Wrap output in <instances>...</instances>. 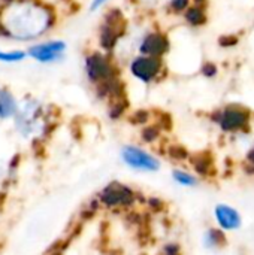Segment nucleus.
I'll return each mask as SVG.
<instances>
[{
    "label": "nucleus",
    "instance_id": "f257e3e1",
    "mask_svg": "<svg viewBox=\"0 0 254 255\" xmlns=\"http://www.w3.org/2000/svg\"><path fill=\"white\" fill-rule=\"evenodd\" d=\"M54 21L51 7L36 0H15L0 13V36L30 42L48 33Z\"/></svg>",
    "mask_w": 254,
    "mask_h": 255
},
{
    "label": "nucleus",
    "instance_id": "f03ea898",
    "mask_svg": "<svg viewBox=\"0 0 254 255\" xmlns=\"http://www.w3.org/2000/svg\"><path fill=\"white\" fill-rule=\"evenodd\" d=\"M84 70H85L88 81L96 85H103L109 81L117 79V69L109 60V57L97 51L85 57Z\"/></svg>",
    "mask_w": 254,
    "mask_h": 255
},
{
    "label": "nucleus",
    "instance_id": "7ed1b4c3",
    "mask_svg": "<svg viewBox=\"0 0 254 255\" xmlns=\"http://www.w3.org/2000/svg\"><path fill=\"white\" fill-rule=\"evenodd\" d=\"M123 13L118 9H112L106 13L99 30V45L105 51H112L117 46L120 37L123 36Z\"/></svg>",
    "mask_w": 254,
    "mask_h": 255
},
{
    "label": "nucleus",
    "instance_id": "20e7f679",
    "mask_svg": "<svg viewBox=\"0 0 254 255\" xmlns=\"http://www.w3.org/2000/svg\"><path fill=\"white\" fill-rule=\"evenodd\" d=\"M129 70L133 78L144 84H150L159 78V75L163 70V61L157 57H148V55H138L135 57L130 64Z\"/></svg>",
    "mask_w": 254,
    "mask_h": 255
},
{
    "label": "nucleus",
    "instance_id": "39448f33",
    "mask_svg": "<svg viewBox=\"0 0 254 255\" xmlns=\"http://www.w3.org/2000/svg\"><path fill=\"white\" fill-rule=\"evenodd\" d=\"M66 49H67V45L63 40H46V42H40V43L30 46L25 51V54L27 57L33 58L37 63L51 64V63L60 61L64 57Z\"/></svg>",
    "mask_w": 254,
    "mask_h": 255
},
{
    "label": "nucleus",
    "instance_id": "423d86ee",
    "mask_svg": "<svg viewBox=\"0 0 254 255\" xmlns=\"http://www.w3.org/2000/svg\"><path fill=\"white\" fill-rule=\"evenodd\" d=\"M171 48V42L165 33L160 31H150L147 33L141 43H139V52L141 55H148V57H157L162 58Z\"/></svg>",
    "mask_w": 254,
    "mask_h": 255
},
{
    "label": "nucleus",
    "instance_id": "0eeeda50",
    "mask_svg": "<svg viewBox=\"0 0 254 255\" xmlns=\"http://www.w3.org/2000/svg\"><path fill=\"white\" fill-rule=\"evenodd\" d=\"M123 160L127 166L136 170H147V172H154L159 169V161L150 155L148 152L136 148V146H124L123 152Z\"/></svg>",
    "mask_w": 254,
    "mask_h": 255
},
{
    "label": "nucleus",
    "instance_id": "6e6552de",
    "mask_svg": "<svg viewBox=\"0 0 254 255\" xmlns=\"http://www.w3.org/2000/svg\"><path fill=\"white\" fill-rule=\"evenodd\" d=\"M100 200L106 206H127L133 202V193L127 187L112 182L102 191Z\"/></svg>",
    "mask_w": 254,
    "mask_h": 255
},
{
    "label": "nucleus",
    "instance_id": "1a4fd4ad",
    "mask_svg": "<svg viewBox=\"0 0 254 255\" xmlns=\"http://www.w3.org/2000/svg\"><path fill=\"white\" fill-rule=\"evenodd\" d=\"M249 123V112L241 108H228L220 114V126L223 130L234 131L243 128Z\"/></svg>",
    "mask_w": 254,
    "mask_h": 255
},
{
    "label": "nucleus",
    "instance_id": "9d476101",
    "mask_svg": "<svg viewBox=\"0 0 254 255\" xmlns=\"http://www.w3.org/2000/svg\"><path fill=\"white\" fill-rule=\"evenodd\" d=\"M216 217H217V221L219 224L225 229V230H234V229H238L240 224H241V217L240 214L232 209L231 206H226V205H219L216 208Z\"/></svg>",
    "mask_w": 254,
    "mask_h": 255
},
{
    "label": "nucleus",
    "instance_id": "9b49d317",
    "mask_svg": "<svg viewBox=\"0 0 254 255\" xmlns=\"http://www.w3.org/2000/svg\"><path fill=\"white\" fill-rule=\"evenodd\" d=\"M16 102L10 91L0 88V118H9L16 114Z\"/></svg>",
    "mask_w": 254,
    "mask_h": 255
},
{
    "label": "nucleus",
    "instance_id": "f8f14e48",
    "mask_svg": "<svg viewBox=\"0 0 254 255\" xmlns=\"http://www.w3.org/2000/svg\"><path fill=\"white\" fill-rule=\"evenodd\" d=\"M186 19L190 25H204L207 22V13L204 10V7L201 6H192V7H187L186 10Z\"/></svg>",
    "mask_w": 254,
    "mask_h": 255
},
{
    "label": "nucleus",
    "instance_id": "ddd939ff",
    "mask_svg": "<svg viewBox=\"0 0 254 255\" xmlns=\"http://www.w3.org/2000/svg\"><path fill=\"white\" fill-rule=\"evenodd\" d=\"M27 57L25 51L21 49H13V51H1L0 49V63L12 64V63H19Z\"/></svg>",
    "mask_w": 254,
    "mask_h": 255
},
{
    "label": "nucleus",
    "instance_id": "4468645a",
    "mask_svg": "<svg viewBox=\"0 0 254 255\" xmlns=\"http://www.w3.org/2000/svg\"><path fill=\"white\" fill-rule=\"evenodd\" d=\"M174 179L178 182V184H181V185H195V178L190 175V173H187V172H183V170H175L174 172Z\"/></svg>",
    "mask_w": 254,
    "mask_h": 255
},
{
    "label": "nucleus",
    "instance_id": "2eb2a0df",
    "mask_svg": "<svg viewBox=\"0 0 254 255\" xmlns=\"http://www.w3.org/2000/svg\"><path fill=\"white\" fill-rule=\"evenodd\" d=\"M189 3H190V0H171V9H172L174 12L180 13V12L187 10Z\"/></svg>",
    "mask_w": 254,
    "mask_h": 255
},
{
    "label": "nucleus",
    "instance_id": "dca6fc26",
    "mask_svg": "<svg viewBox=\"0 0 254 255\" xmlns=\"http://www.w3.org/2000/svg\"><path fill=\"white\" fill-rule=\"evenodd\" d=\"M219 43L225 48H231V46H235L238 43V37L234 34H226V36H222L219 39Z\"/></svg>",
    "mask_w": 254,
    "mask_h": 255
},
{
    "label": "nucleus",
    "instance_id": "f3484780",
    "mask_svg": "<svg viewBox=\"0 0 254 255\" xmlns=\"http://www.w3.org/2000/svg\"><path fill=\"white\" fill-rule=\"evenodd\" d=\"M157 136H159V130H157L156 127H147V128L142 131V137H144V140H147V142H153L154 139H157Z\"/></svg>",
    "mask_w": 254,
    "mask_h": 255
},
{
    "label": "nucleus",
    "instance_id": "a211bd4d",
    "mask_svg": "<svg viewBox=\"0 0 254 255\" xmlns=\"http://www.w3.org/2000/svg\"><path fill=\"white\" fill-rule=\"evenodd\" d=\"M202 73H204L207 78L216 76V75H217V66H216L214 63H205L204 67H202Z\"/></svg>",
    "mask_w": 254,
    "mask_h": 255
},
{
    "label": "nucleus",
    "instance_id": "6ab92c4d",
    "mask_svg": "<svg viewBox=\"0 0 254 255\" xmlns=\"http://www.w3.org/2000/svg\"><path fill=\"white\" fill-rule=\"evenodd\" d=\"M106 1H109V0H91V4H90V10L91 12H94V10H97V9H100Z\"/></svg>",
    "mask_w": 254,
    "mask_h": 255
},
{
    "label": "nucleus",
    "instance_id": "aec40b11",
    "mask_svg": "<svg viewBox=\"0 0 254 255\" xmlns=\"http://www.w3.org/2000/svg\"><path fill=\"white\" fill-rule=\"evenodd\" d=\"M196 1V4H202V3H205V0H195Z\"/></svg>",
    "mask_w": 254,
    "mask_h": 255
}]
</instances>
